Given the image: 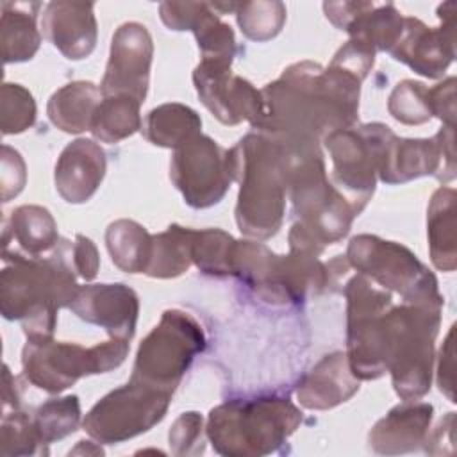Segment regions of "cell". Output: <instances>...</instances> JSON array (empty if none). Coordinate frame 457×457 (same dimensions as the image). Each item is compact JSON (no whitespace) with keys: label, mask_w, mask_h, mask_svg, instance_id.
Masks as SVG:
<instances>
[{"label":"cell","mask_w":457,"mask_h":457,"mask_svg":"<svg viewBox=\"0 0 457 457\" xmlns=\"http://www.w3.org/2000/svg\"><path fill=\"white\" fill-rule=\"evenodd\" d=\"M361 84L334 64L295 62L261 89L264 118L255 130L286 143H321L357 123Z\"/></svg>","instance_id":"6da1fadb"},{"label":"cell","mask_w":457,"mask_h":457,"mask_svg":"<svg viewBox=\"0 0 457 457\" xmlns=\"http://www.w3.org/2000/svg\"><path fill=\"white\" fill-rule=\"evenodd\" d=\"M77 277L66 237L59 239L48 257H7L0 271V312L21 323L27 341L54 337L57 311L70 307L80 287Z\"/></svg>","instance_id":"7a4b0ae2"},{"label":"cell","mask_w":457,"mask_h":457,"mask_svg":"<svg viewBox=\"0 0 457 457\" xmlns=\"http://www.w3.org/2000/svg\"><path fill=\"white\" fill-rule=\"evenodd\" d=\"M230 152L232 177L239 182L236 223L243 236L270 239L286 214L287 177L282 145L262 134L248 132Z\"/></svg>","instance_id":"3957f363"},{"label":"cell","mask_w":457,"mask_h":457,"mask_svg":"<svg viewBox=\"0 0 457 457\" xmlns=\"http://www.w3.org/2000/svg\"><path fill=\"white\" fill-rule=\"evenodd\" d=\"M348 268L345 255H336L325 264L309 252L289 248L287 255H277L266 245L250 239H236L230 262L232 277L268 303H296L321 295L337 286V278Z\"/></svg>","instance_id":"277c9868"},{"label":"cell","mask_w":457,"mask_h":457,"mask_svg":"<svg viewBox=\"0 0 457 457\" xmlns=\"http://www.w3.org/2000/svg\"><path fill=\"white\" fill-rule=\"evenodd\" d=\"M443 307L405 303L391 305L378 321V345L386 373L402 400H420L430 391L434 341L439 334Z\"/></svg>","instance_id":"5b68a950"},{"label":"cell","mask_w":457,"mask_h":457,"mask_svg":"<svg viewBox=\"0 0 457 457\" xmlns=\"http://www.w3.org/2000/svg\"><path fill=\"white\" fill-rule=\"evenodd\" d=\"M278 143L284 148L295 223L323 248L341 241L359 214L328 180L320 143Z\"/></svg>","instance_id":"8992f818"},{"label":"cell","mask_w":457,"mask_h":457,"mask_svg":"<svg viewBox=\"0 0 457 457\" xmlns=\"http://www.w3.org/2000/svg\"><path fill=\"white\" fill-rule=\"evenodd\" d=\"M302 423V411L284 396L230 400L209 411L205 436L225 457L275 453Z\"/></svg>","instance_id":"52a82bcc"},{"label":"cell","mask_w":457,"mask_h":457,"mask_svg":"<svg viewBox=\"0 0 457 457\" xmlns=\"http://www.w3.org/2000/svg\"><path fill=\"white\" fill-rule=\"evenodd\" d=\"M130 341L109 337L95 346L55 341H27L21 350L23 377L41 391L59 395L87 375L116 370L129 353Z\"/></svg>","instance_id":"ba28073f"},{"label":"cell","mask_w":457,"mask_h":457,"mask_svg":"<svg viewBox=\"0 0 457 457\" xmlns=\"http://www.w3.org/2000/svg\"><path fill=\"white\" fill-rule=\"evenodd\" d=\"M346 261L357 273L377 286L396 293L405 303L443 307L436 275L407 246L373 234L353 236L346 246Z\"/></svg>","instance_id":"9c48e42d"},{"label":"cell","mask_w":457,"mask_h":457,"mask_svg":"<svg viewBox=\"0 0 457 457\" xmlns=\"http://www.w3.org/2000/svg\"><path fill=\"white\" fill-rule=\"evenodd\" d=\"M205 343L202 325L189 312L166 309L141 341L130 377L173 393Z\"/></svg>","instance_id":"30bf717a"},{"label":"cell","mask_w":457,"mask_h":457,"mask_svg":"<svg viewBox=\"0 0 457 457\" xmlns=\"http://www.w3.org/2000/svg\"><path fill=\"white\" fill-rule=\"evenodd\" d=\"M393 134L386 123L373 121L334 130L321 141L332 161L328 180L357 214L362 212L375 193L378 162Z\"/></svg>","instance_id":"8fae6325"},{"label":"cell","mask_w":457,"mask_h":457,"mask_svg":"<svg viewBox=\"0 0 457 457\" xmlns=\"http://www.w3.org/2000/svg\"><path fill=\"white\" fill-rule=\"evenodd\" d=\"M171 396V391L130 377L87 411L82 427L100 445L123 443L155 427L166 416Z\"/></svg>","instance_id":"7c38bea8"},{"label":"cell","mask_w":457,"mask_h":457,"mask_svg":"<svg viewBox=\"0 0 457 457\" xmlns=\"http://www.w3.org/2000/svg\"><path fill=\"white\" fill-rule=\"evenodd\" d=\"M170 179L189 207H212L234 182L230 152L212 137L198 134L173 150Z\"/></svg>","instance_id":"4fadbf2b"},{"label":"cell","mask_w":457,"mask_h":457,"mask_svg":"<svg viewBox=\"0 0 457 457\" xmlns=\"http://www.w3.org/2000/svg\"><path fill=\"white\" fill-rule=\"evenodd\" d=\"M432 175L441 182L455 179V127L443 125L434 137H398L384 146L377 177L384 184H403Z\"/></svg>","instance_id":"5bb4252c"},{"label":"cell","mask_w":457,"mask_h":457,"mask_svg":"<svg viewBox=\"0 0 457 457\" xmlns=\"http://www.w3.org/2000/svg\"><path fill=\"white\" fill-rule=\"evenodd\" d=\"M232 64L200 61L193 71V84L202 104L223 125L248 121L257 129L264 118L261 89L250 80L236 75Z\"/></svg>","instance_id":"9a60e30c"},{"label":"cell","mask_w":457,"mask_h":457,"mask_svg":"<svg viewBox=\"0 0 457 457\" xmlns=\"http://www.w3.org/2000/svg\"><path fill=\"white\" fill-rule=\"evenodd\" d=\"M437 16L439 27H428L420 18L405 16L403 30L389 50L395 61L427 79L443 77L455 57V2L441 4Z\"/></svg>","instance_id":"2e32d148"},{"label":"cell","mask_w":457,"mask_h":457,"mask_svg":"<svg viewBox=\"0 0 457 457\" xmlns=\"http://www.w3.org/2000/svg\"><path fill=\"white\" fill-rule=\"evenodd\" d=\"M154 41L139 21H125L112 34L109 61L100 82L102 96L129 95L141 104L148 93Z\"/></svg>","instance_id":"e0dca14e"},{"label":"cell","mask_w":457,"mask_h":457,"mask_svg":"<svg viewBox=\"0 0 457 457\" xmlns=\"http://www.w3.org/2000/svg\"><path fill=\"white\" fill-rule=\"evenodd\" d=\"M68 309L82 321L104 328L109 337L130 341L136 334L139 298L123 282L80 286Z\"/></svg>","instance_id":"ac0fdd59"},{"label":"cell","mask_w":457,"mask_h":457,"mask_svg":"<svg viewBox=\"0 0 457 457\" xmlns=\"http://www.w3.org/2000/svg\"><path fill=\"white\" fill-rule=\"evenodd\" d=\"M43 36L70 61L93 54L98 37L95 5L86 2H48L41 14Z\"/></svg>","instance_id":"d6986e66"},{"label":"cell","mask_w":457,"mask_h":457,"mask_svg":"<svg viewBox=\"0 0 457 457\" xmlns=\"http://www.w3.org/2000/svg\"><path fill=\"white\" fill-rule=\"evenodd\" d=\"M107 170L104 148L87 137L68 143L57 157L54 182L68 204L87 202L100 187Z\"/></svg>","instance_id":"ffe728a7"},{"label":"cell","mask_w":457,"mask_h":457,"mask_svg":"<svg viewBox=\"0 0 457 457\" xmlns=\"http://www.w3.org/2000/svg\"><path fill=\"white\" fill-rule=\"evenodd\" d=\"M434 420V405L403 400L382 416L368 434V445L380 455H402L418 450Z\"/></svg>","instance_id":"44dd1931"},{"label":"cell","mask_w":457,"mask_h":457,"mask_svg":"<svg viewBox=\"0 0 457 457\" xmlns=\"http://www.w3.org/2000/svg\"><path fill=\"white\" fill-rule=\"evenodd\" d=\"M359 387L361 380L352 373L346 352H332L300 378L296 398L305 409L327 411L348 402Z\"/></svg>","instance_id":"7402d4cb"},{"label":"cell","mask_w":457,"mask_h":457,"mask_svg":"<svg viewBox=\"0 0 457 457\" xmlns=\"http://www.w3.org/2000/svg\"><path fill=\"white\" fill-rule=\"evenodd\" d=\"M57 223L52 212L41 205H20L2 230V259L12 255L41 257L59 243Z\"/></svg>","instance_id":"603a6c76"},{"label":"cell","mask_w":457,"mask_h":457,"mask_svg":"<svg viewBox=\"0 0 457 457\" xmlns=\"http://www.w3.org/2000/svg\"><path fill=\"white\" fill-rule=\"evenodd\" d=\"M0 46L4 64L30 61L41 45L37 29L39 2H2Z\"/></svg>","instance_id":"cb8c5ba5"},{"label":"cell","mask_w":457,"mask_h":457,"mask_svg":"<svg viewBox=\"0 0 457 457\" xmlns=\"http://www.w3.org/2000/svg\"><path fill=\"white\" fill-rule=\"evenodd\" d=\"M102 102L100 86L91 80H75L59 87L46 104L48 120L66 134L91 129L93 116Z\"/></svg>","instance_id":"d4e9b609"},{"label":"cell","mask_w":457,"mask_h":457,"mask_svg":"<svg viewBox=\"0 0 457 457\" xmlns=\"http://www.w3.org/2000/svg\"><path fill=\"white\" fill-rule=\"evenodd\" d=\"M453 187L441 186L434 191L427 209V236L432 264L441 271H453L457 264Z\"/></svg>","instance_id":"484cf974"},{"label":"cell","mask_w":457,"mask_h":457,"mask_svg":"<svg viewBox=\"0 0 457 457\" xmlns=\"http://www.w3.org/2000/svg\"><path fill=\"white\" fill-rule=\"evenodd\" d=\"M141 134L155 146L175 150L202 134V118L186 104H161L145 116Z\"/></svg>","instance_id":"4316f807"},{"label":"cell","mask_w":457,"mask_h":457,"mask_svg":"<svg viewBox=\"0 0 457 457\" xmlns=\"http://www.w3.org/2000/svg\"><path fill=\"white\" fill-rule=\"evenodd\" d=\"M105 245L114 266L125 273H145L150 252L152 234L134 220H116L105 230Z\"/></svg>","instance_id":"83f0119b"},{"label":"cell","mask_w":457,"mask_h":457,"mask_svg":"<svg viewBox=\"0 0 457 457\" xmlns=\"http://www.w3.org/2000/svg\"><path fill=\"white\" fill-rule=\"evenodd\" d=\"M193 237L195 228L177 223L159 234H152V252L145 273L152 278H175L186 273L193 264Z\"/></svg>","instance_id":"f1b7e54d"},{"label":"cell","mask_w":457,"mask_h":457,"mask_svg":"<svg viewBox=\"0 0 457 457\" xmlns=\"http://www.w3.org/2000/svg\"><path fill=\"white\" fill-rule=\"evenodd\" d=\"M141 102L129 95H107L96 107L89 132L102 143H120L141 130Z\"/></svg>","instance_id":"f546056e"},{"label":"cell","mask_w":457,"mask_h":457,"mask_svg":"<svg viewBox=\"0 0 457 457\" xmlns=\"http://www.w3.org/2000/svg\"><path fill=\"white\" fill-rule=\"evenodd\" d=\"M403 14L395 7V4H373L368 2L366 9L350 23L346 32L352 39L361 41L377 52H389L402 30H403Z\"/></svg>","instance_id":"4dcf8cb0"},{"label":"cell","mask_w":457,"mask_h":457,"mask_svg":"<svg viewBox=\"0 0 457 457\" xmlns=\"http://www.w3.org/2000/svg\"><path fill=\"white\" fill-rule=\"evenodd\" d=\"M198 43L202 59L207 62L232 64L236 55V37L228 23L221 21L220 14L211 7V4L202 2L198 16L189 29Z\"/></svg>","instance_id":"1f68e13d"},{"label":"cell","mask_w":457,"mask_h":457,"mask_svg":"<svg viewBox=\"0 0 457 457\" xmlns=\"http://www.w3.org/2000/svg\"><path fill=\"white\" fill-rule=\"evenodd\" d=\"M36 432L45 446L73 434L80 425V402L77 395L57 396L43 402L32 412Z\"/></svg>","instance_id":"d6a6232c"},{"label":"cell","mask_w":457,"mask_h":457,"mask_svg":"<svg viewBox=\"0 0 457 457\" xmlns=\"http://www.w3.org/2000/svg\"><path fill=\"white\" fill-rule=\"evenodd\" d=\"M236 239L221 228L195 230L191 259L193 264L205 275L228 277L232 275V250Z\"/></svg>","instance_id":"836d02e7"},{"label":"cell","mask_w":457,"mask_h":457,"mask_svg":"<svg viewBox=\"0 0 457 457\" xmlns=\"http://www.w3.org/2000/svg\"><path fill=\"white\" fill-rule=\"evenodd\" d=\"M286 18V4L278 0L239 2L236 9V20L241 32L257 43L273 39L282 30Z\"/></svg>","instance_id":"e575fe53"},{"label":"cell","mask_w":457,"mask_h":457,"mask_svg":"<svg viewBox=\"0 0 457 457\" xmlns=\"http://www.w3.org/2000/svg\"><path fill=\"white\" fill-rule=\"evenodd\" d=\"M0 453L4 457L20 455H46L45 446L36 432L32 414L16 409L2 414L0 423Z\"/></svg>","instance_id":"d590c367"},{"label":"cell","mask_w":457,"mask_h":457,"mask_svg":"<svg viewBox=\"0 0 457 457\" xmlns=\"http://www.w3.org/2000/svg\"><path fill=\"white\" fill-rule=\"evenodd\" d=\"M428 89L423 82L412 79L398 82L387 98L389 114L403 125L427 123L434 118Z\"/></svg>","instance_id":"8d00e7d4"},{"label":"cell","mask_w":457,"mask_h":457,"mask_svg":"<svg viewBox=\"0 0 457 457\" xmlns=\"http://www.w3.org/2000/svg\"><path fill=\"white\" fill-rule=\"evenodd\" d=\"M36 100L21 84L4 82L0 89V129L4 136L21 134L36 123Z\"/></svg>","instance_id":"74e56055"},{"label":"cell","mask_w":457,"mask_h":457,"mask_svg":"<svg viewBox=\"0 0 457 457\" xmlns=\"http://www.w3.org/2000/svg\"><path fill=\"white\" fill-rule=\"evenodd\" d=\"M170 450L177 457L200 455L205 452L204 418L196 411L182 412L171 425L168 434Z\"/></svg>","instance_id":"f35d334b"},{"label":"cell","mask_w":457,"mask_h":457,"mask_svg":"<svg viewBox=\"0 0 457 457\" xmlns=\"http://www.w3.org/2000/svg\"><path fill=\"white\" fill-rule=\"evenodd\" d=\"M330 64L364 80L375 64V52L357 39H348L332 57Z\"/></svg>","instance_id":"ab89813d"},{"label":"cell","mask_w":457,"mask_h":457,"mask_svg":"<svg viewBox=\"0 0 457 457\" xmlns=\"http://www.w3.org/2000/svg\"><path fill=\"white\" fill-rule=\"evenodd\" d=\"M27 182V168L25 161L18 150L9 145L2 146V171H0V186H2V202H9L18 196Z\"/></svg>","instance_id":"60d3db41"},{"label":"cell","mask_w":457,"mask_h":457,"mask_svg":"<svg viewBox=\"0 0 457 457\" xmlns=\"http://www.w3.org/2000/svg\"><path fill=\"white\" fill-rule=\"evenodd\" d=\"M66 252L75 273L84 280H93L100 270V253L96 245L84 234H77L73 241L66 239Z\"/></svg>","instance_id":"b9f144b4"},{"label":"cell","mask_w":457,"mask_h":457,"mask_svg":"<svg viewBox=\"0 0 457 457\" xmlns=\"http://www.w3.org/2000/svg\"><path fill=\"white\" fill-rule=\"evenodd\" d=\"M432 116H437L443 125L455 127V77H448L443 82L428 89Z\"/></svg>","instance_id":"7bdbcfd3"},{"label":"cell","mask_w":457,"mask_h":457,"mask_svg":"<svg viewBox=\"0 0 457 457\" xmlns=\"http://www.w3.org/2000/svg\"><path fill=\"white\" fill-rule=\"evenodd\" d=\"M453 328L455 325L450 327L445 343L439 350V359H437V386L441 389L443 395H446V398L450 402H455V395H453Z\"/></svg>","instance_id":"ee69618b"},{"label":"cell","mask_w":457,"mask_h":457,"mask_svg":"<svg viewBox=\"0 0 457 457\" xmlns=\"http://www.w3.org/2000/svg\"><path fill=\"white\" fill-rule=\"evenodd\" d=\"M368 2H325L323 11L327 20L339 30L350 27V23L366 9Z\"/></svg>","instance_id":"f6af8a7d"},{"label":"cell","mask_w":457,"mask_h":457,"mask_svg":"<svg viewBox=\"0 0 457 457\" xmlns=\"http://www.w3.org/2000/svg\"><path fill=\"white\" fill-rule=\"evenodd\" d=\"M20 409V393L16 387V377L11 375L9 366H4V393H2V414Z\"/></svg>","instance_id":"bcb514c9"}]
</instances>
